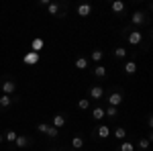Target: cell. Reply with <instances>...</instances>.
I'll return each instance as SVG.
<instances>
[{
    "instance_id": "cell-1",
    "label": "cell",
    "mask_w": 153,
    "mask_h": 151,
    "mask_svg": "<svg viewBox=\"0 0 153 151\" xmlns=\"http://www.w3.org/2000/svg\"><path fill=\"white\" fill-rule=\"evenodd\" d=\"M37 131H41V133H43L45 137H49V139H55V137L59 135L57 129L51 127V125H45V123H39V125H37Z\"/></svg>"
},
{
    "instance_id": "cell-2",
    "label": "cell",
    "mask_w": 153,
    "mask_h": 151,
    "mask_svg": "<svg viewBox=\"0 0 153 151\" xmlns=\"http://www.w3.org/2000/svg\"><path fill=\"white\" fill-rule=\"evenodd\" d=\"M88 98L90 100H102L104 98V88L102 86H90L88 88Z\"/></svg>"
},
{
    "instance_id": "cell-3",
    "label": "cell",
    "mask_w": 153,
    "mask_h": 151,
    "mask_svg": "<svg viewBox=\"0 0 153 151\" xmlns=\"http://www.w3.org/2000/svg\"><path fill=\"white\" fill-rule=\"evenodd\" d=\"M125 102V96L120 92H112V94H108V106H114L117 108L118 104H123Z\"/></svg>"
},
{
    "instance_id": "cell-4",
    "label": "cell",
    "mask_w": 153,
    "mask_h": 151,
    "mask_svg": "<svg viewBox=\"0 0 153 151\" xmlns=\"http://www.w3.org/2000/svg\"><path fill=\"white\" fill-rule=\"evenodd\" d=\"M39 59H41L39 53H35V51H27V53H25V57H23V61L27 63V65H37V63H39Z\"/></svg>"
},
{
    "instance_id": "cell-5",
    "label": "cell",
    "mask_w": 153,
    "mask_h": 151,
    "mask_svg": "<svg viewBox=\"0 0 153 151\" xmlns=\"http://www.w3.org/2000/svg\"><path fill=\"white\" fill-rule=\"evenodd\" d=\"M14 90H16V84H14L12 80H4V82H2V94L12 96V94H14Z\"/></svg>"
},
{
    "instance_id": "cell-6",
    "label": "cell",
    "mask_w": 153,
    "mask_h": 151,
    "mask_svg": "<svg viewBox=\"0 0 153 151\" xmlns=\"http://www.w3.org/2000/svg\"><path fill=\"white\" fill-rule=\"evenodd\" d=\"M129 33V43L131 45H139L143 41V33L141 31H127Z\"/></svg>"
},
{
    "instance_id": "cell-7",
    "label": "cell",
    "mask_w": 153,
    "mask_h": 151,
    "mask_svg": "<svg viewBox=\"0 0 153 151\" xmlns=\"http://www.w3.org/2000/svg\"><path fill=\"white\" fill-rule=\"evenodd\" d=\"M29 143H31V139H29L27 135H16V141H14L12 145H14L16 149H25V147H27Z\"/></svg>"
},
{
    "instance_id": "cell-8",
    "label": "cell",
    "mask_w": 153,
    "mask_h": 151,
    "mask_svg": "<svg viewBox=\"0 0 153 151\" xmlns=\"http://www.w3.org/2000/svg\"><path fill=\"white\" fill-rule=\"evenodd\" d=\"M131 23H133V25H143V23H147V16H145L141 10H137V12H133Z\"/></svg>"
},
{
    "instance_id": "cell-9",
    "label": "cell",
    "mask_w": 153,
    "mask_h": 151,
    "mask_svg": "<svg viewBox=\"0 0 153 151\" xmlns=\"http://www.w3.org/2000/svg\"><path fill=\"white\" fill-rule=\"evenodd\" d=\"M31 51H35V53L41 55V51H43V39H41V37H35V39L31 41Z\"/></svg>"
},
{
    "instance_id": "cell-10",
    "label": "cell",
    "mask_w": 153,
    "mask_h": 151,
    "mask_svg": "<svg viewBox=\"0 0 153 151\" xmlns=\"http://www.w3.org/2000/svg\"><path fill=\"white\" fill-rule=\"evenodd\" d=\"M90 12H92V4H88V2L78 6V16H90Z\"/></svg>"
},
{
    "instance_id": "cell-11",
    "label": "cell",
    "mask_w": 153,
    "mask_h": 151,
    "mask_svg": "<svg viewBox=\"0 0 153 151\" xmlns=\"http://www.w3.org/2000/svg\"><path fill=\"white\" fill-rule=\"evenodd\" d=\"M63 125H65V115H61V112H59V115L53 116V125H51V127H55V129L59 131Z\"/></svg>"
},
{
    "instance_id": "cell-12",
    "label": "cell",
    "mask_w": 153,
    "mask_h": 151,
    "mask_svg": "<svg viewBox=\"0 0 153 151\" xmlns=\"http://www.w3.org/2000/svg\"><path fill=\"white\" fill-rule=\"evenodd\" d=\"M94 76L98 80H104L106 76H108V70H106V65H96L94 68Z\"/></svg>"
},
{
    "instance_id": "cell-13",
    "label": "cell",
    "mask_w": 153,
    "mask_h": 151,
    "mask_svg": "<svg viewBox=\"0 0 153 151\" xmlns=\"http://www.w3.org/2000/svg\"><path fill=\"white\" fill-rule=\"evenodd\" d=\"M123 71H125L127 76H133V74L137 71V63H135V61H127V63L123 65Z\"/></svg>"
},
{
    "instance_id": "cell-14",
    "label": "cell",
    "mask_w": 153,
    "mask_h": 151,
    "mask_svg": "<svg viewBox=\"0 0 153 151\" xmlns=\"http://www.w3.org/2000/svg\"><path fill=\"white\" fill-rule=\"evenodd\" d=\"M10 106H12V98L6 96V94H2V96H0V108L6 110V108H10Z\"/></svg>"
},
{
    "instance_id": "cell-15",
    "label": "cell",
    "mask_w": 153,
    "mask_h": 151,
    "mask_svg": "<svg viewBox=\"0 0 153 151\" xmlns=\"http://www.w3.org/2000/svg\"><path fill=\"white\" fill-rule=\"evenodd\" d=\"M110 8H112V12H117V14H118V12H125V8H127V4H125L123 0H114Z\"/></svg>"
},
{
    "instance_id": "cell-16",
    "label": "cell",
    "mask_w": 153,
    "mask_h": 151,
    "mask_svg": "<svg viewBox=\"0 0 153 151\" xmlns=\"http://www.w3.org/2000/svg\"><path fill=\"white\" fill-rule=\"evenodd\" d=\"M102 57H104V51H102V49H92L90 59H92L94 63H100V61H102Z\"/></svg>"
},
{
    "instance_id": "cell-17",
    "label": "cell",
    "mask_w": 153,
    "mask_h": 151,
    "mask_svg": "<svg viewBox=\"0 0 153 151\" xmlns=\"http://www.w3.org/2000/svg\"><path fill=\"white\" fill-rule=\"evenodd\" d=\"M92 118H94V121H102V118H104V108L94 106V108H92Z\"/></svg>"
},
{
    "instance_id": "cell-18",
    "label": "cell",
    "mask_w": 153,
    "mask_h": 151,
    "mask_svg": "<svg viewBox=\"0 0 153 151\" xmlns=\"http://www.w3.org/2000/svg\"><path fill=\"white\" fill-rule=\"evenodd\" d=\"M16 135H19V133H16V131H12V129H8V131H4V135H2V137H4V139L8 141V143H14V141H16Z\"/></svg>"
},
{
    "instance_id": "cell-19",
    "label": "cell",
    "mask_w": 153,
    "mask_h": 151,
    "mask_svg": "<svg viewBox=\"0 0 153 151\" xmlns=\"http://www.w3.org/2000/svg\"><path fill=\"white\" fill-rule=\"evenodd\" d=\"M71 147L76 151H80V149H84V139L80 137V135H76L74 139H71Z\"/></svg>"
},
{
    "instance_id": "cell-20",
    "label": "cell",
    "mask_w": 153,
    "mask_h": 151,
    "mask_svg": "<svg viewBox=\"0 0 153 151\" xmlns=\"http://www.w3.org/2000/svg\"><path fill=\"white\" fill-rule=\"evenodd\" d=\"M88 65H90V61L86 57H76V68H78V70H86Z\"/></svg>"
},
{
    "instance_id": "cell-21",
    "label": "cell",
    "mask_w": 153,
    "mask_h": 151,
    "mask_svg": "<svg viewBox=\"0 0 153 151\" xmlns=\"http://www.w3.org/2000/svg\"><path fill=\"white\" fill-rule=\"evenodd\" d=\"M108 135H110V129H108V125H100V127H98V137H100V139H106Z\"/></svg>"
},
{
    "instance_id": "cell-22",
    "label": "cell",
    "mask_w": 153,
    "mask_h": 151,
    "mask_svg": "<svg viewBox=\"0 0 153 151\" xmlns=\"http://www.w3.org/2000/svg\"><path fill=\"white\" fill-rule=\"evenodd\" d=\"M47 10H49L51 16H57V14H59V4H57V2H49V4H47Z\"/></svg>"
},
{
    "instance_id": "cell-23",
    "label": "cell",
    "mask_w": 153,
    "mask_h": 151,
    "mask_svg": "<svg viewBox=\"0 0 153 151\" xmlns=\"http://www.w3.org/2000/svg\"><path fill=\"white\" fill-rule=\"evenodd\" d=\"M127 55H129V51H127L125 47H117V49H114V57L117 59H125Z\"/></svg>"
},
{
    "instance_id": "cell-24",
    "label": "cell",
    "mask_w": 153,
    "mask_h": 151,
    "mask_svg": "<svg viewBox=\"0 0 153 151\" xmlns=\"http://www.w3.org/2000/svg\"><path fill=\"white\" fill-rule=\"evenodd\" d=\"M118 151H135V145H133L131 141H123V143L118 145Z\"/></svg>"
},
{
    "instance_id": "cell-25",
    "label": "cell",
    "mask_w": 153,
    "mask_h": 151,
    "mask_svg": "<svg viewBox=\"0 0 153 151\" xmlns=\"http://www.w3.org/2000/svg\"><path fill=\"white\" fill-rule=\"evenodd\" d=\"M114 137H117V139H120V141H127V131H125L123 127L114 129Z\"/></svg>"
},
{
    "instance_id": "cell-26",
    "label": "cell",
    "mask_w": 153,
    "mask_h": 151,
    "mask_svg": "<svg viewBox=\"0 0 153 151\" xmlns=\"http://www.w3.org/2000/svg\"><path fill=\"white\" fill-rule=\"evenodd\" d=\"M117 115H118V110L114 108V106H106L104 108V116H108V118H114Z\"/></svg>"
},
{
    "instance_id": "cell-27",
    "label": "cell",
    "mask_w": 153,
    "mask_h": 151,
    "mask_svg": "<svg viewBox=\"0 0 153 151\" xmlns=\"http://www.w3.org/2000/svg\"><path fill=\"white\" fill-rule=\"evenodd\" d=\"M149 143H151V139H139V143L135 145V149H141V151H145L147 147H149Z\"/></svg>"
},
{
    "instance_id": "cell-28",
    "label": "cell",
    "mask_w": 153,
    "mask_h": 151,
    "mask_svg": "<svg viewBox=\"0 0 153 151\" xmlns=\"http://www.w3.org/2000/svg\"><path fill=\"white\" fill-rule=\"evenodd\" d=\"M78 108H80V110H88V108H90V98H80Z\"/></svg>"
},
{
    "instance_id": "cell-29",
    "label": "cell",
    "mask_w": 153,
    "mask_h": 151,
    "mask_svg": "<svg viewBox=\"0 0 153 151\" xmlns=\"http://www.w3.org/2000/svg\"><path fill=\"white\" fill-rule=\"evenodd\" d=\"M2 141H4V137H2V133H0V143H2Z\"/></svg>"
},
{
    "instance_id": "cell-30",
    "label": "cell",
    "mask_w": 153,
    "mask_h": 151,
    "mask_svg": "<svg viewBox=\"0 0 153 151\" xmlns=\"http://www.w3.org/2000/svg\"><path fill=\"white\" fill-rule=\"evenodd\" d=\"M80 151H86V149H80Z\"/></svg>"
}]
</instances>
